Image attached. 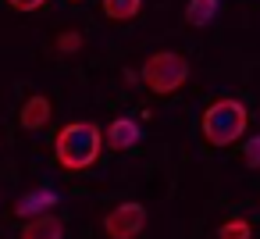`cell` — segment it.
I'll list each match as a JSON object with an SVG mask.
<instances>
[{
  "mask_svg": "<svg viewBox=\"0 0 260 239\" xmlns=\"http://www.w3.org/2000/svg\"><path fill=\"white\" fill-rule=\"evenodd\" d=\"M104 150V132L93 122H68L57 136H54V157L64 171H86L96 164Z\"/></svg>",
  "mask_w": 260,
  "mask_h": 239,
  "instance_id": "1",
  "label": "cell"
},
{
  "mask_svg": "<svg viewBox=\"0 0 260 239\" xmlns=\"http://www.w3.org/2000/svg\"><path fill=\"white\" fill-rule=\"evenodd\" d=\"M249 125V111L242 100H232V97H221L214 100L207 111H203V122H200V132L210 146H232L235 139H242Z\"/></svg>",
  "mask_w": 260,
  "mask_h": 239,
  "instance_id": "2",
  "label": "cell"
},
{
  "mask_svg": "<svg viewBox=\"0 0 260 239\" xmlns=\"http://www.w3.org/2000/svg\"><path fill=\"white\" fill-rule=\"evenodd\" d=\"M139 79L146 82L150 93L171 97V93H178V89L189 82V61H185L182 54H175V50H157V54H150V57L143 61Z\"/></svg>",
  "mask_w": 260,
  "mask_h": 239,
  "instance_id": "3",
  "label": "cell"
},
{
  "mask_svg": "<svg viewBox=\"0 0 260 239\" xmlns=\"http://www.w3.org/2000/svg\"><path fill=\"white\" fill-rule=\"evenodd\" d=\"M143 228H146V207L136 203V200H125V203L111 207L107 218H104L107 239H139Z\"/></svg>",
  "mask_w": 260,
  "mask_h": 239,
  "instance_id": "4",
  "label": "cell"
},
{
  "mask_svg": "<svg viewBox=\"0 0 260 239\" xmlns=\"http://www.w3.org/2000/svg\"><path fill=\"white\" fill-rule=\"evenodd\" d=\"M139 139H143V132H139V122H132V118H114L104 129V143L111 150H132Z\"/></svg>",
  "mask_w": 260,
  "mask_h": 239,
  "instance_id": "5",
  "label": "cell"
},
{
  "mask_svg": "<svg viewBox=\"0 0 260 239\" xmlns=\"http://www.w3.org/2000/svg\"><path fill=\"white\" fill-rule=\"evenodd\" d=\"M54 203H57V193H54V189H36V193H25V196L15 203V214L32 221V218H43Z\"/></svg>",
  "mask_w": 260,
  "mask_h": 239,
  "instance_id": "6",
  "label": "cell"
},
{
  "mask_svg": "<svg viewBox=\"0 0 260 239\" xmlns=\"http://www.w3.org/2000/svg\"><path fill=\"white\" fill-rule=\"evenodd\" d=\"M18 239H64V221L57 214H43V218H32L22 225V235Z\"/></svg>",
  "mask_w": 260,
  "mask_h": 239,
  "instance_id": "7",
  "label": "cell"
},
{
  "mask_svg": "<svg viewBox=\"0 0 260 239\" xmlns=\"http://www.w3.org/2000/svg\"><path fill=\"white\" fill-rule=\"evenodd\" d=\"M47 122H50V100H47L43 93H32V97L22 104V129L40 132Z\"/></svg>",
  "mask_w": 260,
  "mask_h": 239,
  "instance_id": "8",
  "label": "cell"
},
{
  "mask_svg": "<svg viewBox=\"0 0 260 239\" xmlns=\"http://www.w3.org/2000/svg\"><path fill=\"white\" fill-rule=\"evenodd\" d=\"M214 15H217V0H189V8H185V22H189L192 29L210 25Z\"/></svg>",
  "mask_w": 260,
  "mask_h": 239,
  "instance_id": "9",
  "label": "cell"
},
{
  "mask_svg": "<svg viewBox=\"0 0 260 239\" xmlns=\"http://www.w3.org/2000/svg\"><path fill=\"white\" fill-rule=\"evenodd\" d=\"M139 8H143V0H104V15L114 18V22H128V18H136Z\"/></svg>",
  "mask_w": 260,
  "mask_h": 239,
  "instance_id": "10",
  "label": "cell"
},
{
  "mask_svg": "<svg viewBox=\"0 0 260 239\" xmlns=\"http://www.w3.org/2000/svg\"><path fill=\"white\" fill-rule=\"evenodd\" d=\"M217 239H253V225L246 218H228V221H221Z\"/></svg>",
  "mask_w": 260,
  "mask_h": 239,
  "instance_id": "11",
  "label": "cell"
},
{
  "mask_svg": "<svg viewBox=\"0 0 260 239\" xmlns=\"http://www.w3.org/2000/svg\"><path fill=\"white\" fill-rule=\"evenodd\" d=\"M54 47H57V54H79L82 50V33H61L54 40Z\"/></svg>",
  "mask_w": 260,
  "mask_h": 239,
  "instance_id": "12",
  "label": "cell"
},
{
  "mask_svg": "<svg viewBox=\"0 0 260 239\" xmlns=\"http://www.w3.org/2000/svg\"><path fill=\"white\" fill-rule=\"evenodd\" d=\"M242 161H246V168H260V136L246 139V146H242Z\"/></svg>",
  "mask_w": 260,
  "mask_h": 239,
  "instance_id": "13",
  "label": "cell"
},
{
  "mask_svg": "<svg viewBox=\"0 0 260 239\" xmlns=\"http://www.w3.org/2000/svg\"><path fill=\"white\" fill-rule=\"evenodd\" d=\"M8 4H11L15 11H40L47 0H8Z\"/></svg>",
  "mask_w": 260,
  "mask_h": 239,
  "instance_id": "14",
  "label": "cell"
},
{
  "mask_svg": "<svg viewBox=\"0 0 260 239\" xmlns=\"http://www.w3.org/2000/svg\"><path fill=\"white\" fill-rule=\"evenodd\" d=\"M72 4H79V0H72Z\"/></svg>",
  "mask_w": 260,
  "mask_h": 239,
  "instance_id": "15",
  "label": "cell"
}]
</instances>
